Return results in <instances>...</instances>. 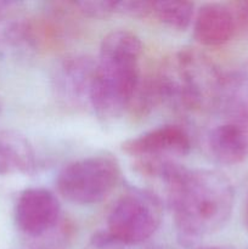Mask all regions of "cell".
Here are the masks:
<instances>
[{
    "instance_id": "obj_1",
    "label": "cell",
    "mask_w": 248,
    "mask_h": 249,
    "mask_svg": "<svg viewBox=\"0 0 248 249\" xmlns=\"http://www.w3.org/2000/svg\"><path fill=\"white\" fill-rule=\"evenodd\" d=\"M165 191L177 240L185 247L218 232L232 215L235 190L219 170L186 168Z\"/></svg>"
},
{
    "instance_id": "obj_2",
    "label": "cell",
    "mask_w": 248,
    "mask_h": 249,
    "mask_svg": "<svg viewBox=\"0 0 248 249\" xmlns=\"http://www.w3.org/2000/svg\"><path fill=\"white\" fill-rule=\"evenodd\" d=\"M142 41L135 33L116 29L104 36L96 58L91 109L104 123L118 121L129 111L141 79Z\"/></svg>"
},
{
    "instance_id": "obj_3",
    "label": "cell",
    "mask_w": 248,
    "mask_h": 249,
    "mask_svg": "<svg viewBox=\"0 0 248 249\" xmlns=\"http://www.w3.org/2000/svg\"><path fill=\"white\" fill-rule=\"evenodd\" d=\"M160 105L184 114L213 113L223 96L226 73L201 50L180 49L153 73Z\"/></svg>"
},
{
    "instance_id": "obj_4",
    "label": "cell",
    "mask_w": 248,
    "mask_h": 249,
    "mask_svg": "<svg viewBox=\"0 0 248 249\" xmlns=\"http://www.w3.org/2000/svg\"><path fill=\"white\" fill-rule=\"evenodd\" d=\"M121 175L116 157L92 155L66 164L56 178V187L68 202L88 206L104 201L116 189Z\"/></svg>"
},
{
    "instance_id": "obj_5",
    "label": "cell",
    "mask_w": 248,
    "mask_h": 249,
    "mask_svg": "<svg viewBox=\"0 0 248 249\" xmlns=\"http://www.w3.org/2000/svg\"><path fill=\"white\" fill-rule=\"evenodd\" d=\"M163 204L155 192L131 187L109 209L106 232L122 245L134 247L147 242L158 231Z\"/></svg>"
},
{
    "instance_id": "obj_6",
    "label": "cell",
    "mask_w": 248,
    "mask_h": 249,
    "mask_svg": "<svg viewBox=\"0 0 248 249\" xmlns=\"http://www.w3.org/2000/svg\"><path fill=\"white\" fill-rule=\"evenodd\" d=\"M212 114L216 119L202 136L204 153L221 165H236L247 160L248 108L221 106Z\"/></svg>"
},
{
    "instance_id": "obj_7",
    "label": "cell",
    "mask_w": 248,
    "mask_h": 249,
    "mask_svg": "<svg viewBox=\"0 0 248 249\" xmlns=\"http://www.w3.org/2000/svg\"><path fill=\"white\" fill-rule=\"evenodd\" d=\"M96 60L89 55H67L55 63L51 72V90L57 104L71 111L91 109Z\"/></svg>"
},
{
    "instance_id": "obj_8",
    "label": "cell",
    "mask_w": 248,
    "mask_h": 249,
    "mask_svg": "<svg viewBox=\"0 0 248 249\" xmlns=\"http://www.w3.org/2000/svg\"><path fill=\"white\" fill-rule=\"evenodd\" d=\"M192 148L191 136L177 124L150 129L121 145L122 152L135 160H179Z\"/></svg>"
},
{
    "instance_id": "obj_9",
    "label": "cell",
    "mask_w": 248,
    "mask_h": 249,
    "mask_svg": "<svg viewBox=\"0 0 248 249\" xmlns=\"http://www.w3.org/2000/svg\"><path fill=\"white\" fill-rule=\"evenodd\" d=\"M62 219L61 204L53 191L29 187L19 194L15 204V224L26 238H34L51 230Z\"/></svg>"
},
{
    "instance_id": "obj_10",
    "label": "cell",
    "mask_w": 248,
    "mask_h": 249,
    "mask_svg": "<svg viewBox=\"0 0 248 249\" xmlns=\"http://www.w3.org/2000/svg\"><path fill=\"white\" fill-rule=\"evenodd\" d=\"M194 38L199 45L216 48L225 45L236 36L235 23L228 4L208 2L196 10Z\"/></svg>"
},
{
    "instance_id": "obj_11",
    "label": "cell",
    "mask_w": 248,
    "mask_h": 249,
    "mask_svg": "<svg viewBox=\"0 0 248 249\" xmlns=\"http://www.w3.org/2000/svg\"><path fill=\"white\" fill-rule=\"evenodd\" d=\"M35 168L33 146L23 134L0 130V175L31 174Z\"/></svg>"
},
{
    "instance_id": "obj_12",
    "label": "cell",
    "mask_w": 248,
    "mask_h": 249,
    "mask_svg": "<svg viewBox=\"0 0 248 249\" xmlns=\"http://www.w3.org/2000/svg\"><path fill=\"white\" fill-rule=\"evenodd\" d=\"M196 14L195 4L179 0L152 1V17L173 31H186L192 24Z\"/></svg>"
},
{
    "instance_id": "obj_13",
    "label": "cell",
    "mask_w": 248,
    "mask_h": 249,
    "mask_svg": "<svg viewBox=\"0 0 248 249\" xmlns=\"http://www.w3.org/2000/svg\"><path fill=\"white\" fill-rule=\"evenodd\" d=\"M77 229L71 219L62 216L51 230L34 238H27L29 249H68L74 241Z\"/></svg>"
},
{
    "instance_id": "obj_14",
    "label": "cell",
    "mask_w": 248,
    "mask_h": 249,
    "mask_svg": "<svg viewBox=\"0 0 248 249\" xmlns=\"http://www.w3.org/2000/svg\"><path fill=\"white\" fill-rule=\"evenodd\" d=\"M221 106L248 108V60L233 72L226 73L223 96L218 108Z\"/></svg>"
},
{
    "instance_id": "obj_15",
    "label": "cell",
    "mask_w": 248,
    "mask_h": 249,
    "mask_svg": "<svg viewBox=\"0 0 248 249\" xmlns=\"http://www.w3.org/2000/svg\"><path fill=\"white\" fill-rule=\"evenodd\" d=\"M78 12L90 18H107L116 14V1L112 0H83L72 2Z\"/></svg>"
},
{
    "instance_id": "obj_16",
    "label": "cell",
    "mask_w": 248,
    "mask_h": 249,
    "mask_svg": "<svg viewBox=\"0 0 248 249\" xmlns=\"http://www.w3.org/2000/svg\"><path fill=\"white\" fill-rule=\"evenodd\" d=\"M116 14L131 18H148L152 17V1L148 0L116 1Z\"/></svg>"
},
{
    "instance_id": "obj_17",
    "label": "cell",
    "mask_w": 248,
    "mask_h": 249,
    "mask_svg": "<svg viewBox=\"0 0 248 249\" xmlns=\"http://www.w3.org/2000/svg\"><path fill=\"white\" fill-rule=\"evenodd\" d=\"M235 23L236 36L248 39V0H235L228 2Z\"/></svg>"
},
{
    "instance_id": "obj_18",
    "label": "cell",
    "mask_w": 248,
    "mask_h": 249,
    "mask_svg": "<svg viewBox=\"0 0 248 249\" xmlns=\"http://www.w3.org/2000/svg\"><path fill=\"white\" fill-rule=\"evenodd\" d=\"M242 221H243V225H245V228L248 230V192L245 197V201H243Z\"/></svg>"
},
{
    "instance_id": "obj_19",
    "label": "cell",
    "mask_w": 248,
    "mask_h": 249,
    "mask_svg": "<svg viewBox=\"0 0 248 249\" xmlns=\"http://www.w3.org/2000/svg\"><path fill=\"white\" fill-rule=\"evenodd\" d=\"M197 249H232L228 246H204V247H199Z\"/></svg>"
},
{
    "instance_id": "obj_20",
    "label": "cell",
    "mask_w": 248,
    "mask_h": 249,
    "mask_svg": "<svg viewBox=\"0 0 248 249\" xmlns=\"http://www.w3.org/2000/svg\"><path fill=\"white\" fill-rule=\"evenodd\" d=\"M0 109H1V105H0Z\"/></svg>"
}]
</instances>
